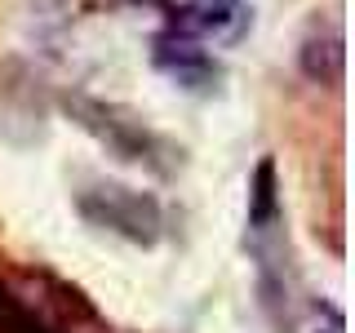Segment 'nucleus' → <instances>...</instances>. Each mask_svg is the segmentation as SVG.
Segmentation results:
<instances>
[{
    "instance_id": "nucleus-6",
    "label": "nucleus",
    "mask_w": 355,
    "mask_h": 333,
    "mask_svg": "<svg viewBox=\"0 0 355 333\" xmlns=\"http://www.w3.org/2000/svg\"><path fill=\"white\" fill-rule=\"evenodd\" d=\"M9 307H14V293H9V289H5V284H0V316H5V311H9Z\"/></svg>"
},
{
    "instance_id": "nucleus-2",
    "label": "nucleus",
    "mask_w": 355,
    "mask_h": 333,
    "mask_svg": "<svg viewBox=\"0 0 355 333\" xmlns=\"http://www.w3.org/2000/svg\"><path fill=\"white\" fill-rule=\"evenodd\" d=\"M76 209L94 227L116 231V236H125L133 244H155L164 231L160 200L147 191H133V187H120V182H89L85 191H76Z\"/></svg>"
},
{
    "instance_id": "nucleus-4",
    "label": "nucleus",
    "mask_w": 355,
    "mask_h": 333,
    "mask_svg": "<svg viewBox=\"0 0 355 333\" xmlns=\"http://www.w3.org/2000/svg\"><path fill=\"white\" fill-rule=\"evenodd\" d=\"M151 62H155L160 76H169L173 85L191 89V94H209V89L218 85V76H222L218 62H214V53H209L200 40L178 36V31H160V36H155Z\"/></svg>"
},
{
    "instance_id": "nucleus-1",
    "label": "nucleus",
    "mask_w": 355,
    "mask_h": 333,
    "mask_svg": "<svg viewBox=\"0 0 355 333\" xmlns=\"http://www.w3.org/2000/svg\"><path fill=\"white\" fill-rule=\"evenodd\" d=\"M67 111H71V116L80 120V125L94 133V138L103 142L111 155L133 160V164H147V169H155V173H169V164L160 160V155H173L169 142L155 138V133L142 125L133 111L111 107V103H98V98H85V94H71V98H67Z\"/></svg>"
},
{
    "instance_id": "nucleus-3",
    "label": "nucleus",
    "mask_w": 355,
    "mask_h": 333,
    "mask_svg": "<svg viewBox=\"0 0 355 333\" xmlns=\"http://www.w3.org/2000/svg\"><path fill=\"white\" fill-rule=\"evenodd\" d=\"M253 27V9L244 0H182L169 18V31L200 44H240Z\"/></svg>"
},
{
    "instance_id": "nucleus-5",
    "label": "nucleus",
    "mask_w": 355,
    "mask_h": 333,
    "mask_svg": "<svg viewBox=\"0 0 355 333\" xmlns=\"http://www.w3.org/2000/svg\"><path fill=\"white\" fill-rule=\"evenodd\" d=\"M297 67L311 85L338 89L342 76H347V40H342L338 18L311 22V31L302 36V49H297Z\"/></svg>"
},
{
    "instance_id": "nucleus-7",
    "label": "nucleus",
    "mask_w": 355,
    "mask_h": 333,
    "mask_svg": "<svg viewBox=\"0 0 355 333\" xmlns=\"http://www.w3.org/2000/svg\"><path fill=\"white\" fill-rule=\"evenodd\" d=\"M329 333H342V325H338V320H333V329H329Z\"/></svg>"
}]
</instances>
